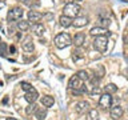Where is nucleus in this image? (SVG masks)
<instances>
[{"label":"nucleus","mask_w":128,"mask_h":120,"mask_svg":"<svg viewBox=\"0 0 128 120\" xmlns=\"http://www.w3.org/2000/svg\"><path fill=\"white\" fill-rule=\"evenodd\" d=\"M80 11H82V8H80V6L76 4L75 2L74 3H67L66 6H64V8H63V12H64L63 15L70 16V18L74 19V18H76V16H79Z\"/></svg>","instance_id":"1"},{"label":"nucleus","mask_w":128,"mask_h":120,"mask_svg":"<svg viewBox=\"0 0 128 120\" xmlns=\"http://www.w3.org/2000/svg\"><path fill=\"white\" fill-rule=\"evenodd\" d=\"M72 44V39L71 36L68 34H59L58 36L55 38V46L60 48V50H63V48H67L68 46H71Z\"/></svg>","instance_id":"2"},{"label":"nucleus","mask_w":128,"mask_h":120,"mask_svg":"<svg viewBox=\"0 0 128 120\" xmlns=\"http://www.w3.org/2000/svg\"><path fill=\"white\" fill-rule=\"evenodd\" d=\"M68 87H70L72 91H82L83 94H84V92H87V88H86V86H84V82L82 79L78 78V75H74L70 79V82H68Z\"/></svg>","instance_id":"3"},{"label":"nucleus","mask_w":128,"mask_h":120,"mask_svg":"<svg viewBox=\"0 0 128 120\" xmlns=\"http://www.w3.org/2000/svg\"><path fill=\"white\" fill-rule=\"evenodd\" d=\"M107 46H108V39L107 36H96L95 40H94V47L96 51H99L100 54H104L107 51Z\"/></svg>","instance_id":"4"},{"label":"nucleus","mask_w":128,"mask_h":120,"mask_svg":"<svg viewBox=\"0 0 128 120\" xmlns=\"http://www.w3.org/2000/svg\"><path fill=\"white\" fill-rule=\"evenodd\" d=\"M23 14H24L23 8L15 7V8H12V10L7 14V20H8V22H15V20H20V19L23 18Z\"/></svg>","instance_id":"5"},{"label":"nucleus","mask_w":128,"mask_h":120,"mask_svg":"<svg viewBox=\"0 0 128 120\" xmlns=\"http://www.w3.org/2000/svg\"><path fill=\"white\" fill-rule=\"evenodd\" d=\"M99 106L102 108H110L112 106V96H111V94L104 92V94L100 96V99H99Z\"/></svg>","instance_id":"6"},{"label":"nucleus","mask_w":128,"mask_h":120,"mask_svg":"<svg viewBox=\"0 0 128 120\" xmlns=\"http://www.w3.org/2000/svg\"><path fill=\"white\" fill-rule=\"evenodd\" d=\"M38 98H39V94H38V91H36L34 87H32L30 91H27L26 95H24V99H26L30 104L31 103H35L36 100H38Z\"/></svg>","instance_id":"7"},{"label":"nucleus","mask_w":128,"mask_h":120,"mask_svg":"<svg viewBox=\"0 0 128 120\" xmlns=\"http://www.w3.org/2000/svg\"><path fill=\"white\" fill-rule=\"evenodd\" d=\"M84 43H86V35L82 34V32H79V34L75 35L74 40H72V44H75L76 48H82L84 46Z\"/></svg>","instance_id":"8"},{"label":"nucleus","mask_w":128,"mask_h":120,"mask_svg":"<svg viewBox=\"0 0 128 120\" xmlns=\"http://www.w3.org/2000/svg\"><path fill=\"white\" fill-rule=\"evenodd\" d=\"M88 24V18L87 16H76L72 22V26H75L76 28H82V27H86Z\"/></svg>","instance_id":"9"},{"label":"nucleus","mask_w":128,"mask_h":120,"mask_svg":"<svg viewBox=\"0 0 128 120\" xmlns=\"http://www.w3.org/2000/svg\"><path fill=\"white\" fill-rule=\"evenodd\" d=\"M123 114H124L123 107H120V106H115V107H112V108H111V118L114 119V120L120 119V118L123 116Z\"/></svg>","instance_id":"10"},{"label":"nucleus","mask_w":128,"mask_h":120,"mask_svg":"<svg viewBox=\"0 0 128 120\" xmlns=\"http://www.w3.org/2000/svg\"><path fill=\"white\" fill-rule=\"evenodd\" d=\"M42 18H43L42 12H38V11H30L28 12V22H31L34 24H36Z\"/></svg>","instance_id":"11"},{"label":"nucleus","mask_w":128,"mask_h":120,"mask_svg":"<svg viewBox=\"0 0 128 120\" xmlns=\"http://www.w3.org/2000/svg\"><path fill=\"white\" fill-rule=\"evenodd\" d=\"M90 34L92 36H102V35H106V34H107V36H110V32H108L106 28H103V27H94L90 31Z\"/></svg>","instance_id":"12"},{"label":"nucleus","mask_w":128,"mask_h":120,"mask_svg":"<svg viewBox=\"0 0 128 120\" xmlns=\"http://www.w3.org/2000/svg\"><path fill=\"white\" fill-rule=\"evenodd\" d=\"M59 22H60V26H62V27L68 28V27L72 26V22H74V19L70 18V16L62 15V16H60V19H59Z\"/></svg>","instance_id":"13"},{"label":"nucleus","mask_w":128,"mask_h":120,"mask_svg":"<svg viewBox=\"0 0 128 120\" xmlns=\"http://www.w3.org/2000/svg\"><path fill=\"white\" fill-rule=\"evenodd\" d=\"M87 110H88V103H87V102H79V103L75 106V111L78 112L79 115L84 114Z\"/></svg>","instance_id":"14"},{"label":"nucleus","mask_w":128,"mask_h":120,"mask_svg":"<svg viewBox=\"0 0 128 120\" xmlns=\"http://www.w3.org/2000/svg\"><path fill=\"white\" fill-rule=\"evenodd\" d=\"M23 50L26 52H32L34 51V43H32V39L28 36V38H26V40L23 42Z\"/></svg>","instance_id":"15"},{"label":"nucleus","mask_w":128,"mask_h":120,"mask_svg":"<svg viewBox=\"0 0 128 120\" xmlns=\"http://www.w3.org/2000/svg\"><path fill=\"white\" fill-rule=\"evenodd\" d=\"M54 103H55V100L52 96H43V99H42V104H43V107H46V108H50L54 106Z\"/></svg>","instance_id":"16"},{"label":"nucleus","mask_w":128,"mask_h":120,"mask_svg":"<svg viewBox=\"0 0 128 120\" xmlns=\"http://www.w3.org/2000/svg\"><path fill=\"white\" fill-rule=\"evenodd\" d=\"M32 30H34V32H35V35H36V36H43L44 31H46V28H44V26H43V24H39V23H36V24H34V27H32Z\"/></svg>","instance_id":"17"},{"label":"nucleus","mask_w":128,"mask_h":120,"mask_svg":"<svg viewBox=\"0 0 128 120\" xmlns=\"http://www.w3.org/2000/svg\"><path fill=\"white\" fill-rule=\"evenodd\" d=\"M46 116H47V110L46 108H38V110L35 111V118L38 120L46 119Z\"/></svg>","instance_id":"18"},{"label":"nucleus","mask_w":128,"mask_h":120,"mask_svg":"<svg viewBox=\"0 0 128 120\" xmlns=\"http://www.w3.org/2000/svg\"><path fill=\"white\" fill-rule=\"evenodd\" d=\"M76 75H78V78L82 79L83 82H90V79H91V75L88 71H79Z\"/></svg>","instance_id":"19"},{"label":"nucleus","mask_w":128,"mask_h":120,"mask_svg":"<svg viewBox=\"0 0 128 120\" xmlns=\"http://www.w3.org/2000/svg\"><path fill=\"white\" fill-rule=\"evenodd\" d=\"M28 28H30V23L28 22H26V20H20V22H18V30H20V31H27Z\"/></svg>","instance_id":"20"},{"label":"nucleus","mask_w":128,"mask_h":120,"mask_svg":"<svg viewBox=\"0 0 128 120\" xmlns=\"http://www.w3.org/2000/svg\"><path fill=\"white\" fill-rule=\"evenodd\" d=\"M8 54V47L6 43H0V56L2 58H6Z\"/></svg>","instance_id":"21"},{"label":"nucleus","mask_w":128,"mask_h":120,"mask_svg":"<svg viewBox=\"0 0 128 120\" xmlns=\"http://www.w3.org/2000/svg\"><path fill=\"white\" fill-rule=\"evenodd\" d=\"M104 90H106L107 94H115V92L118 91V87H116L115 84H112V83H111V84H107Z\"/></svg>","instance_id":"22"},{"label":"nucleus","mask_w":128,"mask_h":120,"mask_svg":"<svg viewBox=\"0 0 128 120\" xmlns=\"http://www.w3.org/2000/svg\"><path fill=\"white\" fill-rule=\"evenodd\" d=\"M38 110V106H36L35 103H31L30 106L26 108V114L27 115H31V114H35V111Z\"/></svg>","instance_id":"23"},{"label":"nucleus","mask_w":128,"mask_h":120,"mask_svg":"<svg viewBox=\"0 0 128 120\" xmlns=\"http://www.w3.org/2000/svg\"><path fill=\"white\" fill-rule=\"evenodd\" d=\"M88 120H99V112L96 110H91L88 114Z\"/></svg>","instance_id":"24"},{"label":"nucleus","mask_w":128,"mask_h":120,"mask_svg":"<svg viewBox=\"0 0 128 120\" xmlns=\"http://www.w3.org/2000/svg\"><path fill=\"white\" fill-rule=\"evenodd\" d=\"M72 54H74V55H72V59H74L75 62H76V60H79V59H83V58H84L83 52H82V51H79V50H78V51H74Z\"/></svg>","instance_id":"25"},{"label":"nucleus","mask_w":128,"mask_h":120,"mask_svg":"<svg viewBox=\"0 0 128 120\" xmlns=\"http://www.w3.org/2000/svg\"><path fill=\"white\" fill-rule=\"evenodd\" d=\"M110 24H111V20L110 19H100V26L99 27H103V28H106V27H110Z\"/></svg>","instance_id":"26"},{"label":"nucleus","mask_w":128,"mask_h":120,"mask_svg":"<svg viewBox=\"0 0 128 120\" xmlns=\"http://www.w3.org/2000/svg\"><path fill=\"white\" fill-rule=\"evenodd\" d=\"M20 86H22V90L23 91H30L31 90V88H32V86H31V84L30 83H27V82H22V83H20Z\"/></svg>","instance_id":"27"},{"label":"nucleus","mask_w":128,"mask_h":120,"mask_svg":"<svg viewBox=\"0 0 128 120\" xmlns=\"http://www.w3.org/2000/svg\"><path fill=\"white\" fill-rule=\"evenodd\" d=\"M99 94H100V88H99V86H96V87L92 88V91H91V95H92V96H96V95H99Z\"/></svg>","instance_id":"28"},{"label":"nucleus","mask_w":128,"mask_h":120,"mask_svg":"<svg viewBox=\"0 0 128 120\" xmlns=\"http://www.w3.org/2000/svg\"><path fill=\"white\" fill-rule=\"evenodd\" d=\"M19 2H20V3H24V4H30L32 0H19Z\"/></svg>","instance_id":"29"},{"label":"nucleus","mask_w":128,"mask_h":120,"mask_svg":"<svg viewBox=\"0 0 128 120\" xmlns=\"http://www.w3.org/2000/svg\"><path fill=\"white\" fill-rule=\"evenodd\" d=\"M124 42H126V44H128V36H127V35L124 36Z\"/></svg>","instance_id":"30"},{"label":"nucleus","mask_w":128,"mask_h":120,"mask_svg":"<svg viewBox=\"0 0 128 120\" xmlns=\"http://www.w3.org/2000/svg\"><path fill=\"white\" fill-rule=\"evenodd\" d=\"M8 103V98H4V100H3V104H7Z\"/></svg>","instance_id":"31"},{"label":"nucleus","mask_w":128,"mask_h":120,"mask_svg":"<svg viewBox=\"0 0 128 120\" xmlns=\"http://www.w3.org/2000/svg\"><path fill=\"white\" fill-rule=\"evenodd\" d=\"M10 51H11V52H15V51H16V48H15V47H11V48H10Z\"/></svg>","instance_id":"32"},{"label":"nucleus","mask_w":128,"mask_h":120,"mask_svg":"<svg viewBox=\"0 0 128 120\" xmlns=\"http://www.w3.org/2000/svg\"><path fill=\"white\" fill-rule=\"evenodd\" d=\"M7 120H16L15 118H7Z\"/></svg>","instance_id":"33"},{"label":"nucleus","mask_w":128,"mask_h":120,"mask_svg":"<svg viewBox=\"0 0 128 120\" xmlns=\"http://www.w3.org/2000/svg\"><path fill=\"white\" fill-rule=\"evenodd\" d=\"M75 2H83V0H75Z\"/></svg>","instance_id":"34"},{"label":"nucleus","mask_w":128,"mask_h":120,"mask_svg":"<svg viewBox=\"0 0 128 120\" xmlns=\"http://www.w3.org/2000/svg\"><path fill=\"white\" fill-rule=\"evenodd\" d=\"M127 32H128V26H127Z\"/></svg>","instance_id":"35"},{"label":"nucleus","mask_w":128,"mask_h":120,"mask_svg":"<svg viewBox=\"0 0 128 120\" xmlns=\"http://www.w3.org/2000/svg\"><path fill=\"white\" fill-rule=\"evenodd\" d=\"M0 28H2V24H0Z\"/></svg>","instance_id":"36"},{"label":"nucleus","mask_w":128,"mask_h":120,"mask_svg":"<svg viewBox=\"0 0 128 120\" xmlns=\"http://www.w3.org/2000/svg\"><path fill=\"white\" fill-rule=\"evenodd\" d=\"M0 43H2V40H0Z\"/></svg>","instance_id":"37"}]
</instances>
